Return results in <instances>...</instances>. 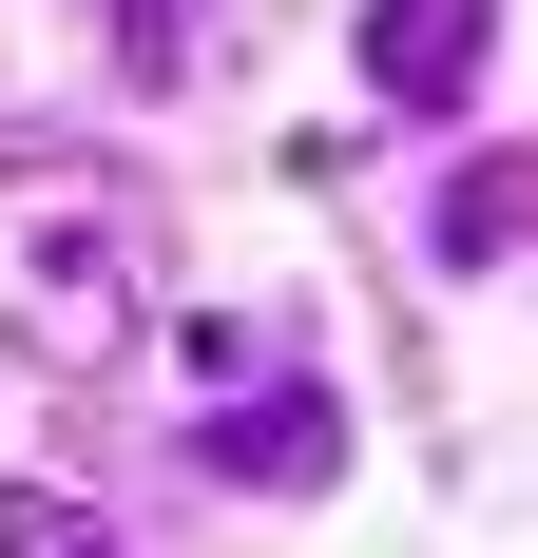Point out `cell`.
<instances>
[{
	"label": "cell",
	"mask_w": 538,
	"mask_h": 558,
	"mask_svg": "<svg viewBox=\"0 0 538 558\" xmlns=\"http://www.w3.org/2000/svg\"><path fill=\"white\" fill-rule=\"evenodd\" d=\"M155 328V213H135V173L115 155H0V347L20 366H115V347Z\"/></svg>",
	"instance_id": "6da1fadb"
},
{
	"label": "cell",
	"mask_w": 538,
	"mask_h": 558,
	"mask_svg": "<svg viewBox=\"0 0 538 558\" xmlns=\"http://www.w3.org/2000/svg\"><path fill=\"white\" fill-rule=\"evenodd\" d=\"M193 462H212V482H327V462H346V404H327L308 366L269 347L250 386H212V404H193Z\"/></svg>",
	"instance_id": "7a4b0ae2"
},
{
	"label": "cell",
	"mask_w": 538,
	"mask_h": 558,
	"mask_svg": "<svg viewBox=\"0 0 538 558\" xmlns=\"http://www.w3.org/2000/svg\"><path fill=\"white\" fill-rule=\"evenodd\" d=\"M500 58V0H366V97L384 116H462Z\"/></svg>",
	"instance_id": "3957f363"
},
{
	"label": "cell",
	"mask_w": 538,
	"mask_h": 558,
	"mask_svg": "<svg viewBox=\"0 0 538 558\" xmlns=\"http://www.w3.org/2000/svg\"><path fill=\"white\" fill-rule=\"evenodd\" d=\"M519 193H538V173H519V135H481V155L442 173V213H424V251H442V270H519Z\"/></svg>",
	"instance_id": "277c9868"
},
{
	"label": "cell",
	"mask_w": 538,
	"mask_h": 558,
	"mask_svg": "<svg viewBox=\"0 0 538 558\" xmlns=\"http://www.w3.org/2000/svg\"><path fill=\"white\" fill-rule=\"evenodd\" d=\"M0 558H115V520L77 482H0Z\"/></svg>",
	"instance_id": "5b68a950"
},
{
	"label": "cell",
	"mask_w": 538,
	"mask_h": 558,
	"mask_svg": "<svg viewBox=\"0 0 538 558\" xmlns=\"http://www.w3.org/2000/svg\"><path fill=\"white\" fill-rule=\"evenodd\" d=\"M115 58H135V77H173V58H193V0H115Z\"/></svg>",
	"instance_id": "8992f818"
}]
</instances>
